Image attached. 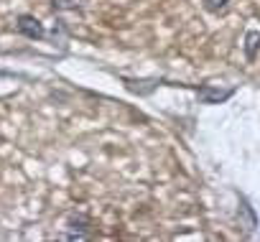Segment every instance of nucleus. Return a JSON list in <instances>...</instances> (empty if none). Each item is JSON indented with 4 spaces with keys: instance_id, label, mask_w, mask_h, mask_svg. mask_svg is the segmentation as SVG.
Segmentation results:
<instances>
[{
    "instance_id": "nucleus-1",
    "label": "nucleus",
    "mask_w": 260,
    "mask_h": 242,
    "mask_svg": "<svg viewBox=\"0 0 260 242\" xmlns=\"http://www.w3.org/2000/svg\"><path fill=\"white\" fill-rule=\"evenodd\" d=\"M59 237L61 239H89L92 237V222L84 214H72L67 219V229Z\"/></svg>"
},
{
    "instance_id": "nucleus-2",
    "label": "nucleus",
    "mask_w": 260,
    "mask_h": 242,
    "mask_svg": "<svg viewBox=\"0 0 260 242\" xmlns=\"http://www.w3.org/2000/svg\"><path fill=\"white\" fill-rule=\"evenodd\" d=\"M16 31H18L21 36L31 39V41H41V39H46V28H44V23H41L36 16H31V13H21V16L16 18Z\"/></svg>"
},
{
    "instance_id": "nucleus-3",
    "label": "nucleus",
    "mask_w": 260,
    "mask_h": 242,
    "mask_svg": "<svg viewBox=\"0 0 260 242\" xmlns=\"http://www.w3.org/2000/svg\"><path fill=\"white\" fill-rule=\"evenodd\" d=\"M235 94V87H217V84H202L197 87V97L202 105H222Z\"/></svg>"
},
{
    "instance_id": "nucleus-4",
    "label": "nucleus",
    "mask_w": 260,
    "mask_h": 242,
    "mask_svg": "<svg viewBox=\"0 0 260 242\" xmlns=\"http://www.w3.org/2000/svg\"><path fill=\"white\" fill-rule=\"evenodd\" d=\"M122 82H125V87L130 92H136V94H151L161 84L158 77H153V79H122Z\"/></svg>"
},
{
    "instance_id": "nucleus-5",
    "label": "nucleus",
    "mask_w": 260,
    "mask_h": 242,
    "mask_svg": "<svg viewBox=\"0 0 260 242\" xmlns=\"http://www.w3.org/2000/svg\"><path fill=\"white\" fill-rule=\"evenodd\" d=\"M257 49H260V31H247L245 33V59L255 61L257 59Z\"/></svg>"
},
{
    "instance_id": "nucleus-6",
    "label": "nucleus",
    "mask_w": 260,
    "mask_h": 242,
    "mask_svg": "<svg viewBox=\"0 0 260 242\" xmlns=\"http://www.w3.org/2000/svg\"><path fill=\"white\" fill-rule=\"evenodd\" d=\"M87 0H51V11L67 13V11H82Z\"/></svg>"
},
{
    "instance_id": "nucleus-7",
    "label": "nucleus",
    "mask_w": 260,
    "mask_h": 242,
    "mask_svg": "<svg viewBox=\"0 0 260 242\" xmlns=\"http://www.w3.org/2000/svg\"><path fill=\"white\" fill-rule=\"evenodd\" d=\"M202 6H204V11H209V13H222V11L230 6V0H202Z\"/></svg>"
}]
</instances>
